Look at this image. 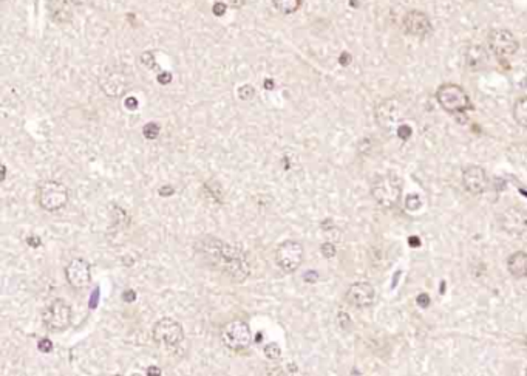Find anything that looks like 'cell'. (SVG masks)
I'll return each mask as SVG.
<instances>
[{
    "mask_svg": "<svg viewBox=\"0 0 527 376\" xmlns=\"http://www.w3.org/2000/svg\"><path fill=\"white\" fill-rule=\"evenodd\" d=\"M254 97H256V88L251 84H245L238 88V98L241 101H251Z\"/></svg>",
    "mask_w": 527,
    "mask_h": 376,
    "instance_id": "23",
    "label": "cell"
},
{
    "mask_svg": "<svg viewBox=\"0 0 527 376\" xmlns=\"http://www.w3.org/2000/svg\"><path fill=\"white\" fill-rule=\"evenodd\" d=\"M303 256L304 251L300 241L285 240L276 251V264L285 273H294L302 266Z\"/></svg>",
    "mask_w": 527,
    "mask_h": 376,
    "instance_id": "8",
    "label": "cell"
},
{
    "mask_svg": "<svg viewBox=\"0 0 527 376\" xmlns=\"http://www.w3.org/2000/svg\"><path fill=\"white\" fill-rule=\"evenodd\" d=\"M272 3L283 14H293L302 6V0H272Z\"/></svg>",
    "mask_w": 527,
    "mask_h": 376,
    "instance_id": "20",
    "label": "cell"
},
{
    "mask_svg": "<svg viewBox=\"0 0 527 376\" xmlns=\"http://www.w3.org/2000/svg\"><path fill=\"white\" fill-rule=\"evenodd\" d=\"M371 195L379 206L391 209L397 206L402 197V180L395 172L378 177L371 184Z\"/></svg>",
    "mask_w": 527,
    "mask_h": 376,
    "instance_id": "2",
    "label": "cell"
},
{
    "mask_svg": "<svg viewBox=\"0 0 527 376\" xmlns=\"http://www.w3.org/2000/svg\"><path fill=\"white\" fill-rule=\"evenodd\" d=\"M5 178H6V166L2 164V181H5Z\"/></svg>",
    "mask_w": 527,
    "mask_h": 376,
    "instance_id": "43",
    "label": "cell"
},
{
    "mask_svg": "<svg viewBox=\"0 0 527 376\" xmlns=\"http://www.w3.org/2000/svg\"><path fill=\"white\" fill-rule=\"evenodd\" d=\"M462 184L467 192L472 195H481L484 194L488 186V178L486 170L481 168V166H467V168L462 170Z\"/></svg>",
    "mask_w": 527,
    "mask_h": 376,
    "instance_id": "14",
    "label": "cell"
},
{
    "mask_svg": "<svg viewBox=\"0 0 527 376\" xmlns=\"http://www.w3.org/2000/svg\"><path fill=\"white\" fill-rule=\"evenodd\" d=\"M347 302L353 305L355 308H366L371 307L376 299V290L368 282H355L350 285L345 295Z\"/></svg>",
    "mask_w": 527,
    "mask_h": 376,
    "instance_id": "13",
    "label": "cell"
},
{
    "mask_svg": "<svg viewBox=\"0 0 527 376\" xmlns=\"http://www.w3.org/2000/svg\"><path fill=\"white\" fill-rule=\"evenodd\" d=\"M263 352H265L266 358H268L269 361H278L282 356V350L276 342H271V344H268V346H265Z\"/></svg>",
    "mask_w": 527,
    "mask_h": 376,
    "instance_id": "21",
    "label": "cell"
},
{
    "mask_svg": "<svg viewBox=\"0 0 527 376\" xmlns=\"http://www.w3.org/2000/svg\"><path fill=\"white\" fill-rule=\"evenodd\" d=\"M141 62L144 63L145 67L155 68V66H156V62H155V55L152 53V52H145V53H143V56H141Z\"/></svg>",
    "mask_w": 527,
    "mask_h": 376,
    "instance_id": "26",
    "label": "cell"
},
{
    "mask_svg": "<svg viewBox=\"0 0 527 376\" xmlns=\"http://www.w3.org/2000/svg\"><path fill=\"white\" fill-rule=\"evenodd\" d=\"M226 8H227V5L223 3V2H221V0H220V2H217V3L214 5L212 11H214V14H215V16H218V17H220V16H223V14H225Z\"/></svg>",
    "mask_w": 527,
    "mask_h": 376,
    "instance_id": "30",
    "label": "cell"
},
{
    "mask_svg": "<svg viewBox=\"0 0 527 376\" xmlns=\"http://www.w3.org/2000/svg\"><path fill=\"white\" fill-rule=\"evenodd\" d=\"M37 348H39L42 353H50L53 350V342L50 341L48 337H43V339L37 342Z\"/></svg>",
    "mask_w": 527,
    "mask_h": 376,
    "instance_id": "27",
    "label": "cell"
},
{
    "mask_svg": "<svg viewBox=\"0 0 527 376\" xmlns=\"http://www.w3.org/2000/svg\"><path fill=\"white\" fill-rule=\"evenodd\" d=\"M274 87H276L274 81H272V79H265V88H266V90H274Z\"/></svg>",
    "mask_w": 527,
    "mask_h": 376,
    "instance_id": "40",
    "label": "cell"
},
{
    "mask_svg": "<svg viewBox=\"0 0 527 376\" xmlns=\"http://www.w3.org/2000/svg\"><path fill=\"white\" fill-rule=\"evenodd\" d=\"M416 304H417L421 308H427L428 305H430V297H428V295H425V293H422V295H419L417 299H416Z\"/></svg>",
    "mask_w": 527,
    "mask_h": 376,
    "instance_id": "31",
    "label": "cell"
},
{
    "mask_svg": "<svg viewBox=\"0 0 527 376\" xmlns=\"http://www.w3.org/2000/svg\"><path fill=\"white\" fill-rule=\"evenodd\" d=\"M436 99L444 110L448 113H464L472 108L468 95L456 84H444L436 92Z\"/></svg>",
    "mask_w": 527,
    "mask_h": 376,
    "instance_id": "5",
    "label": "cell"
},
{
    "mask_svg": "<svg viewBox=\"0 0 527 376\" xmlns=\"http://www.w3.org/2000/svg\"><path fill=\"white\" fill-rule=\"evenodd\" d=\"M303 279L307 280V282H309V284H316V280L319 279V276H317V273H316V271H311V273L304 274Z\"/></svg>",
    "mask_w": 527,
    "mask_h": 376,
    "instance_id": "36",
    "label": "cell"
},
{
    "mask_svg": "<svg viewBox=\"0 0 527 376\" xmlns=\"http://www.w3.org/2000/svg\"><path fill=\"white\" fill-rule=\"evenodd\" d=\"M145 373H147L149 376H160L163 372H161V368H160V367L150 366V367L147 368V372H145Z\"/></svg>",
    "mask_w": 527,
    "mask_h": 376,
    "instance_id": "39",
    "label": "cell"
},
{
    "mask_svg": "<svg viewBox=\"0 0 527 376\" xmlns=\"http://www.w3.org/2000/svg\"><path fill=\"white\" fill-rule=\"evenodd\" d=\"M410 244L413 245V248H417L419 244H421V241H419L417 237H416V239H413V237H411V239H410Z\"/></svg>",
    "mask_w": 527,
    "mask_h": 376,
    "instance_id": "42",
    "label": "cell"
},
{
    "mask_svg": "<svg viewBox=\"0 0 527 376\" xmlns=\"http://www.w3.org/2000/svg\"><path fill=\"white\" fill-rule=\"evenodd\" d=\"M152 337L156 344H163L167 347H175L184 339L183 325L172 319V317H163L154 325Z\"/></svg>",
    "mask_w": 527,
    "mask_h": 376,
    "instance_id": "10",
    "label": "cell"
},
{
    "mask_svg": "<svg viewBox=\"0 0 527 376\" xmlns=\"http://www.w3.org/2000/svg\"><path fill=\"white\" fill-rule=\"evenodd\" d=\"M397 133H399V137H401V138L407 139V138H410V137H411L413 130H411V127H410V126H407V124H402V126H399Z\"/></svg>",
    "mask_w": 527,
    "mask_h": 376,
    "instance_id": "29",
    "label": "cell"
},
{
    "mask_svg": "<svg viewBox=\"0 0 527 376\" xmlns=\"http://www.w3.org/2000/svg\"><path fill=\"white\" fill-rule=\"evenodd\" d=\"M404 30L410 36L425 37L431 33V22L425 12L413 10L409 11L404 17Z\"/></svg>",
    "mask_w": 527,
    "mask_h": 376,
    "instance_id": "15",
    "label": "cell"
},
{
    "mask_svg": "<svg viewBox=\"0 0 527 376\" xmlns=\"http://www.w3.org/2000/svg\"><path fill=\"white\" fill-rule=\"evenodd\" d=\"M221 342L232 352H245L251 347L252 333L245 321H229L221 328Z\"/></svg>",
    "mask_w": 527,
    "mask_h": 376,
    "instance_id": "6",
    "label": "cell"
},
{
    "mask_svg": "<svg viewBox=\"0 0 527 376\" xmlns=\"http://www.w3.org/2000/svg\"><path fill=\"white\" fill-rule=\"evenodd\" d=\"M158 82H160L161 86H167V84H170V82H172V75H170L169 72H163V73H160V75H158Z\"/></svg>",
    "mask_w": 527,
    "mask_h": 376,
    "instance_id": "32",
    "label": "cell"
},
{
    "mask_svg": "<svg viewBox=\"0 0 527 376\" xmlns=\"http://www.w3.org/2000/svg\"><path fill=\"white\" fill-rule=\"evenodd\" d=\"M160 132H161V129L156 123H149L143 127V135H144V138H147V139H156L158 135H160Z\"/></svg>",
    "mask_w": 527,
    "mask_h": 376,
    "instance_id": "22",
    "label": "cell"
},
{
    "mask_svg": "<svg viewBox=\"0 0 527 376\" xmlns=\"http://www.w3.org/2000/svg\"><path fill=\"white\" fill-rule=\"evenodd\" d=\"M158 194L164 197V199H167V197H172L175 194V189L174 186H170V184H164V186H161L160 190H158Z\"/></svg>",
    "mask_w": 527,
    "mask_h": 376,
    "instance_id": "28",
    "label": "cell"
},
{
    "mask_svg": "<svg viewBox=\"0 0 527 376\" xmlns=\"http://www.w3.org/2000/svg\"><path fill=\"white\" fill-rule=\"evenodd\" d=\"M65 277L67 282L73 286L76 290H82L90 284L92 280V271H90V264L87 262L85 259L82 257H76L72 262L67 265L65 268Z\"/></svg>",
    "mask_w": 527,
    "mask_h": 376,
    "instance_id": "12",
    "label": "cell"
},
{
    "mask_svg": "<svg viewBox=\"0 0 527 376\" xmlns=\"http://www.w3.org/2000/svg\"><path fill=\"white\" fill-rule=\"evenodd\" d=\"M50 11H52L54 21L59 23L67 22L70 21V17H72V12L67 8L65 0H53V2L50 3Z\"/></svg>",
    "mask_w": 527,
    "mask_h": 376,
    "instance_id": "18",
    "label": "cell"
},
{
    "mask_svg": "<svg viewBox=\"0 0 527 376\" xmlns=\"http://www.w3.org/2000/svg\"><path fill=\"white\" fill-rule=\"evenodd\" d=\"M513 118H515L518 126L527 129V97L519 98L513 106Z\"/></svg>",
    "mask_w": 527,
    "mask_h": 376,
    "instance_id": "19",
    "label": "cell"
},
{
    "mask_svg": "<svg viewBox=\"0 0 527 376\" xmlns=\"http://www.w3.org/2000/svg\"><path fill=\"white\" fill-rule=\"evenodd\" d=\"M288 370H289L291 373H297V372H298V367L294 366V364H288Z\"/></svg>",
    "mask_w": 527,
    "mask_h": 376,
    "instance_id": "41",
    "label": "cell"
},
{
    "mask_svg": "<svg viewBox=\"0 0 527 376\" xmlns=\"http://www.w3.org/2000/svg\"><path fill=\"white\" fill-rule=\"evenodd\" d=\"M196 254L209 268L225 274L234 282H243L249 276V265L240 248L226 244L212 235H206L195 245Z\"/></svg>",
    "mask_w": 527,
    "mask_h": 376,
    "instance_id": "1",
    "label": "cell"
},
{
    "mask_svg": "<svg viewBox=\"0 0 527 376\" xmlns=\"http://www.w3.org/2000/svg\"><path fill=\"white\" fill-rule=\"evenodd\" d=\"M422 205L421 199H419L417 195H409L407 200H405V206H407V209H410V211H415V209H419Z\"/></svg>",
    "mask_w": 527,
    "mask_h": 376,
    "instance_id": "25",
    "label": "cell"
},
{
    "mask_svg": "<svg viewBox=\"0 0 527 376\" xmlns=\"http://www.w3.org/2000/svg\"><path fill=\"white\" fill-rule=\"evenodd\" d=\"M488 48L492 50V53L498 57V59H506L510 57L518 52L519 43L517 37L513 36L509 30L504 28H495L487 36Z\"/></svg>",
    "mask_w": 527,
    "mask_h": 376,
    "instance_id": "9",
    "label": "cell"
},
{
    "mask_svg": "<svg viewBox=\"0 0 527 376\" xmlns=\"http://www.w3.org/2000/svg\"><path fill=\"white\" fill-rule=\"evenodd\" d=\"M124 104H125L127 108H129V110H136L138 101H136V98H127V99L124 101Z\"/></svg>",
    "mask_w": 527,
    "mask_h": 376,
    "instance_id": "35",
    "label": "cell"
},
{
    "mask_svg": "<svg viewBox=\"0 0 527 376\" xmlns=\"http://www.w3.org/2000/svg\"><path fill=\"white\" fill-rule=\"evenodd\" d=\"M402 108L396 99H386L376 108V119L379 126L385 130H397L402 126Z\"/></svg>",
    "mask_w": 527,
    "mask_h": 376,
    "instance_id": "11",
    "label": "cell"
},
{
    "mask_svg": "<svg viewBox=\"0 0 527 376\" xmlns=\"http://www.w3.org/2000/svg\"><path fill=\"white\" fill-rule=\"evenodd\" d=\"M339 62H340L342 66H344V67L350 66V62H351V56L348 55V53H342V55H340V57H339Z\"/></svg>",
    "mask_w": 527,
    "mask_h": 376,
    "instance_id": "38",
    "label": "cell"
},
{
    "mask_svg": "<svg viewBox=\"0 0 527 376\" xmlns=\"http://www.w3.org/2000/svg\"><path fill=\"white\" fill-rule=\"evenodd\" d=\"M68 2H72V3H74V5H82V3L85 2V0H68Z\"/></svg>",
    "mask_w": 527,
    "mask_h": 376,
    "instance_id": "44",
    "label": "cell"
},
{
    "mask_svg": "<svg viewBox=\"0 0 527 376\" xmlns=\"http://www.w3.org/2000/svg\"><path fill=\"white\" fill-rule=\"evenodd\" d=\"M507 271L515 279L527 277V253L517 251L507 259Z\"/></svg>",
    "mask_w": 527,
    "mask_h": 376,
    "instance_id": "17",
    "label": "cell"
},
{
    "mask_svg": "<svg viewBox=\"0 0 527 376\" xmlns=\"http://www.w3.org/2000/svg\"><path fill=\"white\" fill-rule=\"evenodd\" d=\"M320 253L325 259H333L335 256V253H338V250H335L334 244H329V241H327V244H323L320 246Z\"/></svg>",
    "mask_w": 527,
    "mask_h": 376,
    "instance_id": "24",
    "label": "cell"
},
{
    "mask_svg": "<svg viewBox=\"0 0 527 376\" xmlns=\"http://www.w3.org/2000/svg\"><path fill=\"white\" fill-rule=\"evenodd\" d=\"M221 2L231 6V8H241L245 5V0H221Z\"/></svg>",
    "mask_w": 527,
    "mask_h": 376,
    "instance_id": "34",
    "label": "cell"
},
{
    "mask_svg": "<svg viewBox=\"0 0 527 376\" xmlns=\"http://www.w3.org/2000/svg\"><path fill=\"white\" fill-rule=\"evenodd\" d=\"M27 244H28L31 248H39V246L42 245V241H41L39 237H33V235H31V237L27 239Z\"/></svg>",
    "mask_w": 527,
    "mask_h": 376,
    "instance_id": "37",
    "label": "cell"
},
{
    "mask_svg": "<svg viewBox=\"0 0 527 376\" xmlns=\"http://www.w3.org/2000/svg\"><path fill=\"white\" fill-rule=\"evenodd\" d=\"M132 75L123 67H109L99 76V87L109 98H121L130 90Z\"/></svg>",
    "mask_w": 527,
    "mask_h": 376,
    "instance_id": "4",
    "label": "cell"
},
{
    "mask_svg": "<svg viewBox=\"0 0 527 376\" xmlns=\"http://www.w3.org/2000/svg\"><path fill=\"white\" fill-rule=\"evenodd\" d=\"M43 325L52 331H65L72 324V308L63 299H54L42 310Z\"/></svg>",
    "mask_w": 527,
    "mask_h": 376,
    "instance_id": "7",
    "label": "cell"
},
{
    "mask_svg": "<svg viewBox=\"0 0 527 376\" xmlns=\"http://www.w3.org/2000/svg\"><path fill=\"white\" fill-rule=\"evenodd\" d=\"M123 299H124V302H129V304L135 302L136 301V293L133 290H125L123 293Z\"/></svg>",
    "mask_w": 527,
    "mask_h": 376,
    "instance_id": "33",
    "label": "cell"
},
{
    "mask_svg": "<svg viewBox=\"0 0 527 376\" xmlns=\"http://www.w3.org/2000/svg\"><path fill=\"white\" fill-rule=\"evenodd\" d=\"M501 228L509 234H523L527 229V215L519 208H509L501 215Z\"/></svg>",
    "mask_w": 527,
    "mask_h": 376,
    "instance_id": "16",
    "label": "cell"
},
{
    "mask_svg": "<svg viewBox=\"0 0 527 376\" xmlns=\"http://www.w3.org/2000/svg\"><path fill=\"white\" fill-rule=\"evenodd\" d=\"M70 192L65 184L56 180H48L39 184L37 189V201L42 209L48 212H56L68 205Z\"/></svg>",
    "mask_w": 527,
    "mask_h": 376,
    "instance_id": "3",
    "label": "cell"
}]
</instances>
